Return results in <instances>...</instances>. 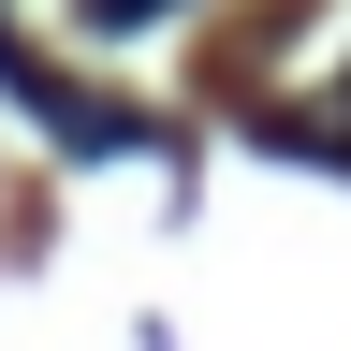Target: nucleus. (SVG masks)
<instances>
[{
  "mask_svg": "<svg viewBox=\"0 0 351 351\" xmlns=\"http://www.w3.org/2000/svg\"><path fill=\"white\" fill-rule=\"evenodd\" d=\"M88 29H147V15H176V0H73Z\"/></svg>",
  "mask_w": 351,
  "mask_h": 351,
  "instance_id": "1",
  "label": "nucleus"
}]
</instances>
